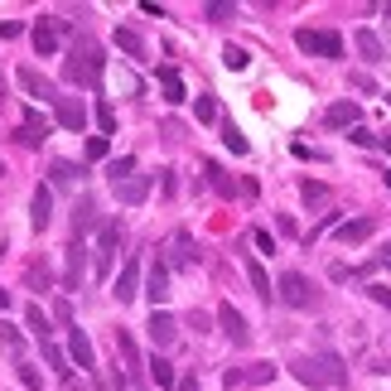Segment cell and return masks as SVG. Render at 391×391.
<instances>
[{
	"label": "cell",
	"instance_id": "f907efd6",
	"mask_svg": "<svg viewBox=\"0 0 391 391\" xmlns=\"http://www.w3.org/2000/svg\"><path fill=\"white\" fill-rule=\"evenodd\" d=\"M179 391H198V387H194V382H179Z\"/></svg>",
	"mask_w": 391,
	"mask_h": 391
},
{
	"label": "cell",
	"instance_id": "11a10c76",
	"mask_svg": "<svg viewBox=\"0 0 391 391\" xmlns=\"http://www.w3.org/2000/svg\"><path fill=\"white\" fill-rule=\"evenodd\" d=\"M387 102H391V97H387Z\"/></svg>",
	"mask_w": 391,
	"mask_h": 391
},
{
	"label": "cell",
	"instance_id": "3957f363",
	"mask_svg": "<svg viewBox=\"0 0 391 391\" xmlns=\"http://www.w3.org/2000/svg\"><path fill=\"white\" fill-rule=\"evenodd\" d=\"M280 300L290 309H319V290H314V280L300 276V271H285L280 276Z\"/></svg>",
	"mask_w": 391,
	"mask_h": 391
},
{
	"label": "cell",
	"instance_id": "d4e9b609",
	"mask_svg": "<svg viewBox=\"0 0 391 391\" xmlns=\"http://www.w3.org/2000/svg\"><path fill=\"white\" fill-rule=\"evenodd\" d=\"M116 348H121V358H126V372L136 377V372H140V353H136V338H131V334H126V329H121V334H116Z\"/></svg>",
	"mask_w": 391,
	"mask_h": 391
},
{
	"label": "cell",
	"instance_id": "5bb4252c",
	"mask_svg": "<svg viewBox=\"0 0 391 391\" xmlns=\"http://www.w3.org/2000/svg\"><path fill=\"white\" fill-rule=\"evenodd\" d=\"M68 358L78 367H97V353H92V338L83 329H68Z\"/></svg>",
	"mask_w": 391,
	"mask_h": 391
},
{
	"label": "cell",
	"instance_id": "7bdbcfd3",
	"mask_svg": "<svg viewBox=\"0 0 391 391\" xmlns=\"http://www.w3.org/2000/svg\"><path fill=\"white\" fill-rule=\"evenodd\" d=\"M54 179H58V184H68V179H78V169H73V165H63V160H58V165H54Z\"/></svg>",
	"mask_w": 391,
	"mask_h": 391
},
{
	"label": "cell",
	"instance_id": "5b68a950",
	"mask_svg": "<svg viewBox=\"0 0 391 391\" xmlns=\"http://www.w3.org/2000/svg\"><path fill=\"white\" fill-rule=\"evenodd\" d=\"M83 266H87V237H73L68 242V256H63V290L68 295L83 285Z\"/></svg>",
	"mask_w": 391,
	"mask_h": 391
},
{
	"label": "cell",
	"instance_id": "30bf717a",
	"mask_svg": "<svg viewBox=\"0 0 391 391\" xmlns=\"http://www.w3.org/2000/svg\"><path fill=\"white\" fill-rule=\"evenodd\" d=\"M54 116H58V126H63V131H83V126H87V107H83V97H58Z\"/></svg>",
	"mask_w": 391,
	"mask_h": 391
},
{
	"label": "cell",
	"instance_id": "4dcf8cb0",
	"mask_svg": "<svg viewBox=\"0 0 391 391\" xmlns=\"http://www.w3.org/2000/svg\"><path fill=\"white\" fill-rule=\"evenodd\" d=\"M203 174H208V184H213L218 194H227V198L237 194V189H232V179H227V174H223V169H218V165H203Z\"/></svg>",
	"mask_w": 391,
	"mask_h": 391
},
{
	"label": "cell",
	"instance_id": "4316f807",
	"mask_svg": "<svg viewBox=\"0 0 391 391\" xmlns=\"http://www.w3.org/2000/svg\"><path fill=\"white\" fill-rule=\"evenodd\" d=\"M300 198H305L309 208H319V203H329V189H324L319 179H305V184H300Z\"/></svg>",
	"mask_w": 391,
	"mask_h": 391
},
{
	"label": "cell",
	"instance_id": "d6a6232c",
	"mask_svg": "<svg viewBox=\"0 0 391 391\" xmlns=\"http://www.w3.org/2000/svg\"><path fill=\"white\" fill-rule=\"evenodd\" d=\"M223 140H227V150H232V155H247V136H242L232 121H223Z\"/></svg>",
	"mask_w": 391,
	"mask_h": 391
},
{
	"label": "cell",
	"instance_id": "74e56055",
	"mask_svg": "<svg viewBox=\"0 0 391 391\" xmlns=\"http://www.w3.org/2000/svg\"><path fill=\"white\" fill-rule=\"evenodd\" d=\"M87 160H107V136H87Z\"/></svg>",
	"mask_w": 391,
	"mask_h": 391
},
{
	"label": "cell",
	"instance_id": "83f0119b",
	"mask_svg": "<svg viewBox=\"0 0 391 391\" xmlns=\"http://www.w3.org/2000/svg\"><path fill=\"white\" fill-rule=\"evenodd\" d=\"M150 377H155L160 387H174V367H169L165 353H160V358H150Z\"/></svg>",
	"mask_w": 391,
	"mask_h": 391
},
{
	"label": "cell",
	"instance_id": "ee69618b",
	"mask_svg": "<svg viewBox=\"0 0 391 391\" xmlns=\"http://www.w3.org/2000/svg\"><path fill=\"white\" fill-rule=\"evenodd\" d=\"M232 15H237L232 5H208V20H232Z\"/></svg>",
	"mask_w": 391,
	"mask_h": 391
},
{
	"label": "cell",
	"instance_id": "60d3db41",
	"mask_svg": "<svg viewBox=\"0 0 391 391\" xmlns=\"http://www.w3.org/2000/svg\"><path fill=\"white\" fill-rule=\"evenodd\" d=\"M252 242H256V252H276V242H271V232H261V227L252 232Z\"/></svg>",
	"mask_w": 391,
	"mask_h": 391
},
{
	"label": "cell",
	"instance_id": "f1b7e54d",
	"mask_svg": "<svg viewBox=\"0 0 391 391\" xmlns=\"http://www.w3.org/2000/svg\"><path fill=\"white\" fill-rule=\"evenodd\" d=\"M25 280H29V285H34V290H54V285H49V266H44V261H29Z\"/></svg>",
	"mask_w": 391,
	"mask_h": 391
},
{
	"label": "cell",
	"instance_id": "9a60e30c",
	"mask_svg": "<svg viewBox=\"0 0 391 391\" xmlns=\"http://www.w3.org/2000/svg\"><path fill=\"white\" fill-rule=\"evenodd\" d=\"M145 329H150V338H155V348H169V343H174V329H179V324H174V314H165V309H155Z\"/></svg>",
	"mask_w": 391,
	"mask_h": 391
},
{
	"label": "cell",
	"instance_id": "52a82bcc",
	"mask_svg": "<svg viewBox=\"0 0 391 391\" xmlns=\"http://www.w3.org/2000/svg\"><path fill=\"white\" fill-rule=\"evenodd\" d=\"M218 324H223V334H227V343L232 348H247L252 343V329H247V319L237 314L232 305H218Z\"/></svg>",
	"mask_w": 391,
	"mask_h": 391
},
{
	"label": "cell",
	"instance_id": "681fc988",
	"mask_svg": "<svg viewBox=\"0 0 391 391\" xmlns=\"http://www.w3.org/2000/svg\"><path fill=\"white\" fill-rule=\"evenodd\" d=\"M377 145H382V150H387V155H391V136H382V140H377Z\"/></svg>",
	"mask_w": 391,
	"mask_h": 391
},
{
	"label": "cell",
	"instance_id": "ffe728a7",
	"mask_svg": "<svg viewBox=\"0 0 391 391\" xmlns=\"http://www.w3.org/2000/svg\"><path fill=\"white\" fill-rule=\"evenodd\" d=\"M15 136H20V145H29V150H34V145H44V136H49V126H44L39 116H25Z\"/></svg>",
	"mask_w": 391,
	"mask_h": 391
},
{
	"label": "cell",
	"instance_id": "f6af8a7d",
	"mask_svg": "<svg viewBox=\"0 0 391 391\" xmlns=\"http://www.w3.org/2000/svg\"><path fill=\"white\" fill-rule=\"evenodd\" d=\"M353 140H358V145H377V136H372L367 126H353Z\"/></svg>",
	"mask_w": 391,
	"mask_h": 391
},
{
	"label": "cell",
	"instance_id": "d6986e66",
	"mask_svg": "<svg viewBox=\"0 0 391 391\" xmlns=\"http://www.w3.org/2000/svg\"><path fill=\"white\" fill-rule=\"evenodd\" d=\"M145 194H150V179H145V174H131V179L116 184V198H121V203H145Z\"/></svg>",
	"mask_w": 391,
	"mask_h": 391
},
{
	"label": "cell",
	"instance_id": "4fadbf2b",
	"mask_svg": "<svg viewBox=\"0 0 391 391\" xmlns=\"http://www.w3.org/2000/svg\"><path fill=\"white\" fill-rule=\"evenodd\" d=\"M15 78H20V87H25L29 97H39V102H54V107H58V92H54V83H49L44 73H34V68H20Z\"/></svg>",
	"mask_w": 391,
	"mask_h": 391
},
{
	"label": "cell",
	"instance_id": "7a4b0ae2",
	"mask_svg": "<svg viewBox=\"0 0 391 391\" xmlns=\"http://www.w3.org/2000/svg\"><path fill=\"white\" fill-rule=\"evenodd\" d=\"M63 78L78 83V87L97 83V78H102V49H97L92 39H78V44H73V58L63 63Z\"/></svg>",
	"mask_w": 391,
	"mask_h": 391
},
{
	"label": "cell",
	"instance_id": "f35d334b",
	"mask_svg": "<svg viewBox=\"0 0 391 391\" xmlns=\"http://www.w3.org/2000/svg\"><path fill=\"white\" fill-rule=\"evenodd\" d=\"M367 300H377L382 309H391V285H367Z\"/></svg>",
	"mask_w": 391,
	"mask_h": 391
},
{
	"label": "cell",
	"instance_id": "8992f818",
	"mask_svg": "<svg viewBox=\"0 0 391 391\" xmlns=\"http://www.w3.org/2000/svg\"><path fill=\"white\" fill-rule=\"evenodd\" d=\"M116 247H121V223H102V237H97V276H107L116 266Z\"/></svg>",
	"mask_w": 391,
	"mask_h": 391
},
{
	"label": "cell",
	"instance_id": "1f68e13d",
	"mask_svg": "<svg viewBox=\"0 0 391 391\" xmlns=\"http://www.w3.org/2000/svg\"><path fill=\"white\" fill-rule=\"evenodd\" d=\"M223 63L232 68V73H242V68L252 63V54H247V49H237V44H227V49H223Z\"/></svg>",
	"mask_w": 391,
	"mask_h": 391
},
{
	"label": "cell",
	"instance_id": "e575fe53",
	"mask_svg": "<svg viewBox=\"0 0 391 391\" xmlns=\"http://www.w3.org/2000/svg\"><path fill=\"white\" fill-rule=\"evenodd\" d=\"M194 116L203 121V126H208V121H218V102H213V97L203 92V97H198V107H194Z\"/></svg>",
	"mask_w": 391,
	"mask_h": 391
},
{
	"label": "cell",
	"instance_id": "9c48e42d",
	"mask_svg": "<svg viewBox=\"0 0 391 391\" xmlns=\"http://www.w3.org/2000/svg\"><path fill=\"white\" fill-rule=\"evenodd\" d=\"M276 377V363H252V367H242V372H227V387L237 391V387H266Z\"/></svg>",
	"mask_w": 391,
	"mask_h": 391
},
{
	"label": "cell",
	"instance_id": "7402d4cb",
	"mask_svg": "<svg viewBox=\"0 0 391 391\" xmlns=\"http://www.w3.org/2000/svg\"><path fill=\"white\" fill-rule=\"evenodd\" d=\"M87 227H97V208H92V198H83V203L73 208V237H87Z\"/></svg>",
	"mask_w": 391,
	"mask_h": 391
},
{
	"label": "cell",
	"instance_id": "e0dca14e",
	"mask_svg": "<svg viewBox=\"0 0 391 391\" xmlns=\"http://www.w3.org/2000/svg\"><path fill=\"white\" fill-rule=\"evenodd\" d=\"M372 218H353V223H338V242H343V247H358V242H367V237H372Z\"/></svg>",
	"mask_w": 391,
	"mask_h": 391
},
{
	"label": "cell",
	"instance_id": "d590c367",
	"mask_svg": "<svg viewBox=\"0 0 391 391\" xmlns=\"http://www.w3.org/2000/svg\"><path fill=\"white\" fill-rule=\"evenodd\" d=\"M174 261H179V266H194V261H198V252H194V242H189V237H179V242H174Z\"/></svg>",
	"mask_w": 391,
	"mask_h": 391
},
{
	"label": "cell",
	"instance_id": "cb8c5ba5",
	"mask_svg": "<svg viewBox=\"0 0 391 391\" xmlns=\"http://www.w3.org/2000/svg\"><path fill=\"white\" fill-rule=\"evenodd\" d=\"M247 280H252V290L261 300H276V290H271V276L261 271V261H247Z\"/></svg>",
	"mask_w": 391,
	"mask_h": 391
},
{
	"label": "cell",
	"instance_id": "db71d44e",
	"mask_svg": "<svg viewBox=\"0 0 391 391\" xmlns=\"http://www.w3.org/2000/svg\"><path fill=\"white\" fill-rule=\"evenodd\" d=\"M0 174H5V165H0Z\"/></svg>",
	"mask_w": 391,
	"mask_h": 391
},
{
	"label": "cell",
	"instance_id": "b9f144b4",
	"mask_svg": "<svg viewBox=\"0 0 391 391\" xmlns=\"http://www.w3.org/2000/svg\"><path fill=\"white\" fill-rule=\"evenodd\" d=\"M97 121H102V136H112V131H116V116H112V107H102V112H97Z\"/></svg>",
	"mask_w": 391,
	"mask_h": 391
},
{
	"label": "cell",
	"instance_id": "816d5d0a",
	"mask_svg": "<svg viewBox=\"0 0 391 391\" xmlns=\"http://www.w3.org/2000/svg\"><path fill=\"white\" fill-rule=\"evenodd\" d=\"M387 266H391V242H387Z\"/></svg>",
	"mask_w": 391,
	"mask_h": 391
},
{
	"label": "cell",
	"instance_id": "44dd1931",
	"mask_svg": "<svg viewBox=\"0 0 391 391\" xmlns=\"http://www.w3.org/2000/svg\"><path fill=\"white\" fill-rule=\"evenodd\" d=\"M160 87H165V102H169V107H179V102H184V78H179V68H160Z\"/></svg>",
	"mask_w": 391,
	"mask_h": 391
},
{
	"label": "cell",
	"instance_id": "2e32d148",
	"mask_svg": "<svg viewBox=\"0 0 391 391\" xmlns=\"http://www.w3.org/2000/svg\"><path fill=\"white\" fill-rule=\"evenodd\" d=\"M145 295H150L155 305H165V300H169V266H165V261H155V266H150V280H145Z\"/></svg>",
	"mask_w": 391,
	"mask_h": 391
},
{
	"label": "cell",
	"instance_id": "f5cc1de1",
	"mask_svg": "<svg viewBox=\"0 0 391 391\" xmlns=\"http://www.w3.org/2000/svg\"><path fill=\"white\" fill-rule=\"evenodd\" d=\"M0 97H5V78H0Z\"/></svg>",
	"mask_w": 391,
	"mask_h": 391
},
{
	"label": "cell",
	"instance_id": "277c9868",
	"mask_svg": "<svg viewBox=\"0 0 391 391\" xmlns=\"http://www.w3.org/2000/svg\"><path fill=\"white\" fill-rule=\"evenodd\" d=\"M295 44L314 58H343V39H338L334 29H300L295 34Z\"/></svg>",
	"mask_w": 391,
	"mask_h": 391
},
{
	"label": "cell",
	"instance_id": "8d00e7d4",
	"mask_svg": "<svg viewBox=\"0 0 391 391\" xmlns=\"http://www.w3.org/2000/svg\"><path fill=\"white\" fill-rule=\"evenodd\" d=\"M20 382H25L29 391H39V387H44V372H39L34 363H25V367H20Z\"/></svg>",
	"mask_w": 391,
	"mask_h": 391
},
{
	"label": "cell",
	"instance_id": "c3c4849f",
	"mask_svg": "<svg viewBox=\"0 0 391 391\" xmlns=\"http://www.w3.org/2000/svg\"><path fill=\"white\" fill-rule=\"evenodd\" d=\"M10 300H15V295H10V285H0V309H10Z\"/></svg>",
	"mask_w": 391,
	"mask_h": 391
},
{
	"label": "cell",
	"instance_id": "f546056e",
	"mask_svg": "<svg viewBox=\"0 0 391 391\" xmlns=\"http://www.w3.org/2000/svg\"><path fill=\"white\" fill-rule=\"evenodd\" d=\"M25 324H29V329H34L39 338H49V314H44L39 305H29V309H25Z\"/></svg>",
	"mask_w": 391,
	"mask_h": 391
},
{
	"label": "cell",
	"instance_id": "484cf974",
	"mask_svg": "<svg viewBox=\"0 0 391 391\" xmlns=\"http://www.w3.org/2000/svg\"><path fill=\"white\" fill-rule=\"evenodd\" d=\"M44 363L54 367L58 377H68V372H73V367H68V353H63V348H58L54 338H49V343H44Z\"/></svg>",
	"mask_w": 391,
	"mask_h": 391
},
{
	"label": "cell",
	"instance_id": "ac0fdd59",
	"mask_svg": "<svg viewBox=\"0 0 391 391\" xmlns=\"http://www.w3.org/2000/svg\"><path fill=\"white\" fill-rule=\"evenodd\" d=\"M358 116H363V107H358V102H334V107H329V112H324V126H358Z\"/></svg>",
	"mask_w": 391,
	"mask_h": 391
},
{
	"label": "cell",
	"instance_id": "7c38bea8",
	"mask_svg": "<svg viewBox=\"0 0 391 391\" xmlns=\"http://www.w3.org/2000/svg\"><path fill=\"white\" fill-rule=\"evenodd\" d=\"M58 34H63V25H58L54 15L34 20V49H39V58H49V54L58 49Z\"/></svg>",
	"mask_w": 391,
	"mask_h": 391
},
{
	"label": "cell",
	"instance_id": "bcb514c9",
	"mask_svg": "<svg viewBox=\"0 0 391 391\" xmlns=\"http://www.w3.org/2000/svg\"><path fill=\"white\" fill-rule=\"evenodd\" d=\"M20 29H25V25H20V20H5V25H0V39H15Z\"/></svg>",
	"mask_w": 391,
	"mask_h": 391
},
{
	"label": "cell",
	"instance_id": "6da1fadb",
	"mask_svg": "<svg viewBox=\"0 0 391 391\" xmlns=\"http://www.w3.org/2000/svg\"><path fill=\"white\" fill-rule=\"evenodd\" d=\"M290 372L305 387H343V363H338L334 353H324V358H295Z\"/></svg>",
	"mask_w": 391,
	"mask_h": 391
},
{
	"label": "cell",
	"instance_id": "603a6c76",
	"mask_svg": "<svg viewBox=\"0 0 391 391\" xmlns=\"http://www.w3.org/2000/svg\"><path fill=\"white\" fill-rule=\"evenodd\" d=\"M358 54H363L367 63H382V54H387V49H382V39H377L372 29H358Z\"/></svg>",
	"mask_w": 391,
	"mask_h": 391
},
{
	"label": "cell",
	"instance_id": "ba28073f",
	"mask_svg": "<svg viewBox=\"0 0 391 391\" xmlns=\"http://www.w3.org/2000/svg\"><path fill=\"white\" fill-rule=\"evenodd\" d=\"M49 218H54V189L39 184L34 189V203H29V227L34 232H49Z\"/></svg>",
	"mask_w": 391,
	"mask_h": 391
},
{
	"label": "cell",
	"instance_id": "7dc6e473",
	"mask_svg": "<svg viewBox=\"0 0 391 391\" xmlns=\"http://www.w3.org/2000/svg\"><path fill=\"white\" fill-rule=\"evenodd\" d=\"M0 338H5V343H20V334H15L10 324H0Z\"/></svg>",
	"mask_w": 391,
	"mask_h": 391
},
{
	"label": "cell",
	"instance_id": "8fae6325",
	"mask_svg": "<svg viewBox=\"0 0 391 391\" xmlns=\"http://www.w3.org/2000/svg\"><path fill=\"white\" fill-rule=\"evenodd\" d=\"M136 295H140V256H131V261L121 266V276H116V300L131 305Z\"/></svg>",
	"mask_w": 391,
	"mask_h": 391
},
{
	"label": "cell",
	"instance_id": "ab89813d",
	"mask_svg": "<svg viewBox=\"0 0 391 391\" xmlns=\"http://www.w3.org/2000/svg\"><path fill=\"white\" fill-rule=\"evenodd\" d=\"M136 174V160H112V179L121 184V179H131Z\"/></svg>",
	"mask_w": 391,
	"mask_h": 391
},
{
	"label": "cell",
	"instance_id": "836d02e7",
	"mask_svg": "<svg viewBox=\"0 0 391 391\" xmlns=\"http://www.w3.org/2000/svg\"><path fill=\"white\" fill-rule=\"evenodd\" d=\"M116 44H121L126 54H145V44H140V34H136V29H116Z\"/></svg>",
	"mask_w": 391,
	"mask_h": 391
}]
</instances>
